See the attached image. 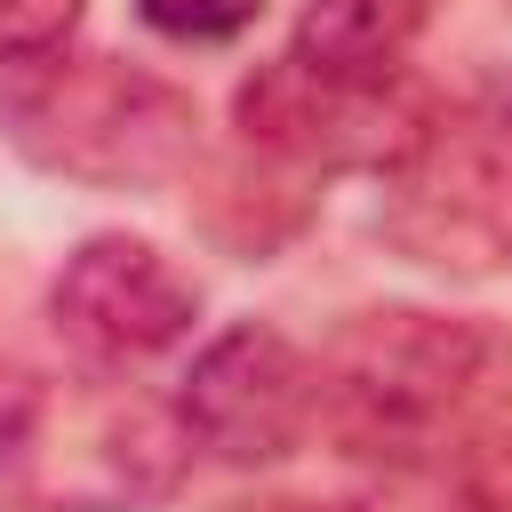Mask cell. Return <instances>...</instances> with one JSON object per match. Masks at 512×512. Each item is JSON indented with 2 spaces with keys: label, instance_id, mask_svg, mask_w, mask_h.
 <instances>
[{
  "label": "cell",
  "instance_id": "obj_1",
  "mask_svg": "<svg viewBox=\"0 0 512 512\" xmlns=\"http://www.w3.org/2000/svg\"><path fill=\"white\" fill-rule=\"evenodd\" d=\"M496 336L480 320H448V312H352L320 360V424L344 440V456L360 464H424L440 456V440L464 424L472 392L488 384Z\"/></svg>",
  "mask_w": 512,
  "mask_h": 512
},
{
  "label": "cell",
  "instance_id": "obj_2",
  "mask_svg": "<svg viewBox=\"0 0 512 512\" xmlns=\"http://www.w3.org/2000/svg\"><path fill=\"white\" fill-rule=\"evenodd\" d=\"M192 432L176 408L88 384H32L0 416V488L48 512H136L184 480Z\"/></svg>",
  "mask_w": 512,
  "mask_h": 512
},
{
  "label": "cell",
  "instance_id": "obj_3",
  "mask_svg": "<svg viewBox=\"0 0 512 512\" xmlns=\"http://www.w3.org/2000/svg\"><path fill=\"white\" fill-rule=\"evenodd\" d=\"M8 136L48 176L96 192H152L192 168L200 112L176 80L120 56H56L8 96Z\"/></svg>",
  "mask_w": 512,
  "mask_h": 512
},
{
  "label": "cell",
  "instance_id": "obj_4",
  "mask_svg": "<svg viewBox=\"0 0 512 512\" xmlns=\"http://www.w3.org/2000/svg\"><path fill=\"white\" fill-rule=\"evenodd\" d=\"M232 112L256 152H272L280 168H320V176H344V168L392 176L440 120L408 80H328L304 56L256 64Z\"/></svg>",
  "mask_w": 512,
  "mask_h": 512
},
{
  "label": "cell",
  "instance_id": "obj_5",
  "mask_svg": "<svg viewBox=\"0 0 512 512\" xmlns=\"http://www.w3.org/2000/svg\"><path fill=\"white\" fill-rule=\"evenodd\" d=\"M192 312H200V288L152 240H128V232L80 240L48 288V328L88 376H128L160 360L168 344L192 336Z\"/></svg>",
  "mask_w": 512,
  "mask_h": 512
},
{
  "label": "cell",
  "instance_id": "obj_6",
  "mask_svg": "<svg viewBox=\"0 0 512 512\" xmlns=\"http://www.w3.org/2000/svg\"><path fill=\"white\" fill-rule=\"evenodd\" d=\"M176 416L192 432V448H208L216 464H280L296 456V440L312 432L320 416V368L264 320H240L224 336L200 344L184 392H176Z\"/></svg>",
  "mask_w": 512,
  "mask_h": 512
},
{
  "label": "cell",
  "instance_id": "obj_7",
  "mask_svg": "<svg viewBox=\"0 0 512 512\" xmlns=\"http://www.w3.org/2000/svg\"><path fill=\"white\" fill-rule=\"evenodd\" d=\"M440 0H312L296 16V48L328 80H400V56L424 40Z\"/></svg>",
  "mask_w": 512,
  "mask_h": 512
},
{
  "label": "cell",
  "instance_id": "obj_8",
  "mask_svg": "<svg viewBox=\"0 0 512 512\" xmlns=\"http://www.w3.org/2000/svg\"><path fill=\"white\" fill-rule=\"evenodd\" d=\"M88 0H0V72H40L72 40Z\"/></svg>",
  "mask_w": 512,
  "mask_h": 512
},
{
  "label": "cell",
  "instance_id": "obj_9",
  "mask_svg": "<svg viewBox=\"0 0 512 512\" xmlns=\"http://www.w3.org/2000/svg\"><path fill=\"white\" fill-rule=\"evenodd\" d=\"M136 8H144V24H152V32L208 48V40H232V32H248L264 0H136Z\"/></svg>",
  "mask_w": 512,
  "mask_h": 512
},
{
  "label": "cell",
  "instance_id": "obj_10",
  "mask_svg": "<svg viewBox=\"0 0 512 512\" xmlns=\"http://www.w3.org/2000/svg\"><path fill=\"white\" fill-rule=\"evenodd\" d=\"M272 512H336V504H272Z\"/></svg>",
  "mask_w": 512,
  "mask_h": 512
}]
</instances>
